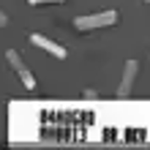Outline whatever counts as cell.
I'll return each instance as SVG.
<instances>
[{
    "label": "cell",
    "mask_w": 150,
    "mask_h": 150,
    "mask_svg": "<svg viewBox=\"0 0 150 150\" xmlns=\"http://www.w3.org/2000/svg\"><path fill=\"white\" fill-rule=\"evenodd\" d=\"M30 6H47V3H66V0H28Z\"/></svg>",
    "instance_id": "obj_5"
},
{
    "label": "cell",
    "mask_w": 150,
    "mask_h": 150,
    "mask_svg": "<svg viewBox=\"0 0 150 150\" xmlns=\"http://www.w3.org/2000/svg\"><path fill=\"white\" fill-rule=\"evenodd\" d=\"M137 71H139L137 60H126V66H123V79L117 85V96L120 98H126V96L131 93V85H134V79H137Z\"/></svg>",
    "instance_id": "obj_4"
},
{
    "label": "cell",
    "mask_w": 150,
    "mask_h": 150,
    "mask_svg": "<svg viewBox=\"0 0 150 150\" xmlns=\"http://www.w3.org/2000/svg\"><path fill=\"white\" fill-rule=\"evenodd\" d=\"M6 60H8V66L14 68V74L22 79V85L28 87V90H33V87H36V76H33V71L25 66V60L19 57V52H16V49H8L6 52Z\"/></svg>",
    "instance_id": "obj_2"
},
{
    "label": "cell",
    "mask_w": 150,
    "mask_h": 150,
    "mask_svg": "<svg viewBox=\"0 0 150 150\" xmlns=\"http://www.w3.org/2000/svg\"><path fill=\"white\" fill-rule=\"evenodd\" d=\"M6 25H8V14L0 11V28H6Z\"/></svg>",
    "instance_id": "obj_6"
},
{
    "label": "cell",
    "mask_w": 150,
    "mask_h": 150,
    "mask_svg": "<svg viewBox=\"0 0 150 150\" xmlns=\"http://www.w3.org/2000/svg\"><path fill=\"white\" fill-rule=\"evenodd\" d=\"M117 22V11L109 8V11H98V14H82L74 19L76 30H98V28H109V25Z\"/></svg>",
    "instance_id": "obj_1"
},
{
    "label": "cell",
    "mask_w": 150,
    "mask_h": 150,
    "mask_svg": "<svg viewBox=\"0 0 150 150\" xmlns=\"http://www.w3.org/2000/svg\"><path fill=\"white\" fill-rule=\"evenodd\" d=\"M30 44H33V47H38V49H47L49 55L57 57V60H66V57H68V52H66L63 44H55L52 38L41 36V33H30Z\"/></svg>",
    "instance_id": "obj_3"
},
{
    "label": "cell",
    "mask_w": 150,
    "mask_h": 150,
    "mask_svg": "<svg viewBox=\"0 0 150 150\" xmlns=\"http://www.w3.org/2000/svg\"><path fill=\"white\" fill-rule=\"evenodd\" d=\"M145 3H150V0H145Z\"/></svg>",
    "instance_id": "obj_7"
}]
</instances>
